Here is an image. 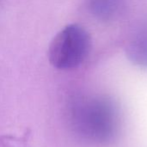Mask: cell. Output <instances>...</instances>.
<instances>
[{
    "instance_id": "3",
    "label": "cell",
    "mask_w": 147,
    "mask_h": 147,
    "mask_svg": "<svg viewBox=\"0 0 147 147\" xmlns=\"http://www.w3.org/2000/svg\"><path fill=\"white\" fill-rule=\"evenodd\" d=\"M127 54L134 64L147 68V22L133 34L127 46Z\"/></svg>"
},
{
    "instance_id": "4",
    "label": "cell",
    "mask_w": 147,
    "mask_h": 147,
    "mask_svg": "<svg viewBox=\"0 0 147 147\" xmlns=\"http://www.w3.org/2000/svg\"><path fill=\"white\" fill-rule=\"evenodd\" d=\"M31 132L27 129L22 135L0 134V147H32L30 144Z\"/></svg>"
},
{
    "instance_id": "5",
    "label": "cell",
    "mask_w": 147,
    "mask_h": 147,
    "mask_svg": "<svg viewBox=\"0 0 147 147\" xmlns=\"http://www.w3.org/2000/svg\"><path fill=\"white\" fill-rule=\"evenodd\" d=\"M92 11L101 18H109L117 9V0H93Z\"/></svg>"
},
{
    "instance_id": "2",
    "label": "cell",
    "mask_w": 147,
    "mask_h": 147,
    "mask_svg": "<svg viewBox=\"0 0 147 147\" xmlns=\"http://www.w3.org/2000/svg\"><path fill=\"white\" fill-rule=\"evenodd\" d=\"M90 49V37L79 24H69L52 40L48 48L50 64L59 70H71L79 66Z\"/></svg>"
},
{
    "instance_id": "1",
    "label": "cell",
    "mask_w": 147,
    "mask_h": 147,
    "mask_svg": "<svg viewBox=\"0 0 147 147\" xmlns=\"http://www.w3.org/2000/svg\"><path fill=\"white\" fill-rule=\"evenodd\" d=\"M73 115L78 129L88 139L96 142H108L117 134V109L108 99L96 98L80 102L76 106Z\"/></svg>"
}]
</instances>
